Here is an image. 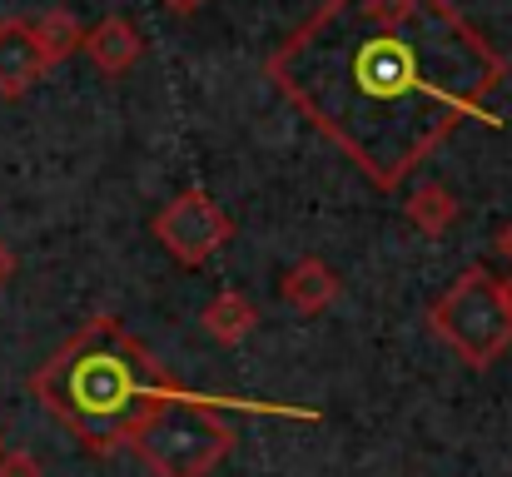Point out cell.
Returning <instances> with one entry per match:
<instances>
[{
    "instance_id": "1",
    "label": "cell",
    "mask_w": 512,
    "mask_h": 477,
    "mask_svg": "<svg viewBox=\"0 0 512 477\" xmlns=\"http://www.w3.org/2000/svg\"><path fill=\"white\" fill-rule=\"evenodd\" d=\"M274 90L378 189L463 125L498 130L508 60L453 0H324L274 55Z\"/></svg>"
},
{
    "instance_id": "2",
    "label": "cell",
    "mask_w": 512,
    "mask_h": 477,
    "mask_svg": "<svg viewBox=\"0 0 512 477\" xmlns=\"http://www.w3.org/2000/svg\"><path fill=\"white\" fill-rule=\"evenodd\" d=\"M30 393L90 453H120L179 383L115 314H90L30 373Z\"/></svg>"
},
{
    "instance_id": "3",
    "label": "cell",
    "mask_w": 512,
    "mask_h": 477,
    "mask_svg": "<svg viewBox=\"0 0 512 477\" xmlns=\"http://www.w3.org/2000/svg\"><path fill=\"white\" fill-rule=\"evenodd\" d=\"M224 408L239 413H279V418H319L314 408H284V403H244V398H204V393H170L145 413V423L130 433V453L155 477H209L234 453V428L224 423Z\"/></svg>"
},
{
    "instance_id": "4",
    "label": "cell",
    "mask_w": 512,
    "mask_h": 477,
    "mask_svg": "<svg viewBox=\"0 0 512 477\" xmlns=\"http://www.w3.org/2000/svg\"><path fill=\"white\" fill-rule=\"evenodd\" d=\"M428 328L468 363V368H493L512 348V323L498 294V279L483 264H468L428 309Z\"/></svg>"
},
{
    "instance_id": "5",
    "label": "cell",
    "mask_w": 512,
    "mask_h": 477,
    "mask_svg": "<svg viewBox=\"0 0 512 477\" xmlns=\"http://www.w3.org/2000/svg\"><path fill=\"white\" fill-rule=\"evenodd\" d=\"M150 234L165 244V254H170L174 264L199 269V264H209L234 239V219L204 189H184V194H174L170 204L150 219Z\"/></svg>"
},
{
    "instance_id": "6",
    "label": "cell",
    "mask_w": 512,
    "mask_h": 477,
    "mask_svg": "<svg viewBox=\"0 0 512 477\" xmlns=\"http://www.w3.org/2000/svg\"><path fill=\"white\" fill-rule=\"evenodd\" d=\"M40 75H45V55L35 45L30 20L5 15L0 20V100H25Z\"/></svg>"
},
{
    "instance_id": "7",
    "label": "cell",
    "mask_w": 512,
    "mask_h": 477,
    "mask_svg": "<svg viewBox=\"0 0 512 477\" xmlns=\"http://www.w3.org/2000/svg\"><path fill=\"white\" fill-rule=\"evenodd\" d=\"M80 50L90 55V65H95L100 75H125V70L140 65V55H145V35L135 30V20H125V15H105L100 25L85 30Z\"/></svg>"
},
{
    "instance_id": "8",
    "label": "cell",
    "mask_w": 512,
    "mask_h": 477,
    "mask_svg": "<svg viewBox=\"0 0 512 477\" xmlns=\"http://www.w3.org/2000/svg\"><path fill=\"white\" fill-rule=\"evenodd\" d=\"M343 294V279L324 264V259H314V254H304L289 274H284V284H279V299L294 309V314H324V309H334Z\"/></svg>"
},
{
    "instance_id": "9",
    "label": "cell",
    "mask_w": 512,
    "mask_h": 477,
    "mask_svg": "<svg viewBox=\"0 0 512 477\" xmlns=\"http://www.w3.org/2000/svg\"><path fill=\"white\" fill-rule=\"evenodd\" d=\"M204 333L214 338V343H224V348H239L254 328H259V309H254V299L249 294H239V289H224V294H214L209 304H204Z\"/></svg>"
},
{
    "instance_id": "10",
    "label": "cell",
    "mask_w": 512,
    "mask_h": 477,
    "mask_svg": "<svg viewBox=\"0 0 512 477\" xmlns=\"http://www.w3.org/2000/svg\"><path fill=\"white\" fill-rule=\"evenodd\" d=\"M403 214H408V224H413L423 239H443V234L458 224V199H453L448 184H418V189L408 194Z\"/></svg>"
},
{
    "instance_id": "11",
    "label": "cell",
    "mask_w": 512,
    "mask_h": 477,
    "mask_svg": "<svg viewBox=\"0 0 512 477\" xmlns=\"http://www.w3.org/2000/svg\"><path fill=\"white\" fill-rule=\"evenodd\" d=\"M30 30H35V45L45 55V70L50 65H65L80 50V40H85V25H80L75 10H45V15L30 20Z\"/></svg>"
},
{
    "instance_id": "12",
    "label": "cell",
    "mask_w": 512,
    "mask_h": 477,
    "mask_svg": "<svg viewBox=\"0 0 512 477\" xmlns=\"http://www.w3.org/2000/svg\"><path fill=\"white\" fill-rule=\"evenodd\" d=\"M0 477H45V468H40L35 453H25V448H5V453H0Z\"/></svg>"
},
{
    "instance_id": "13",
    "label": "cell",
    "mask_w": 512,
    "mask_h": 477,
    "mask_svg": "<svg viewBox=\"0 0 512 477\" xmlns=\"http://www.w3.org/2000/svg\"><path fill=\"white\" fill-rule=\"evenodd\" d=\"M10 279H15V249H10V244L0 239V289H5Z\"/></svg>"
},
{
    "instance_id": "14",
    "label": "cell",
    "mask_w": 512,
    "mask_h": 477,
    "mask_svg": "<svg viewBox=\"0 0 512 477\" xmlns=\"http://www.w3.org/2000/svg\"><path fill=\"white\" fill-rule=\"evenodd\" d=\"M165 10H174V15H194V10H204L209 0H160Z\"/></svg>"
},
{
    "instance_id": "15",
    "label": "cell",
    "mask_w": 512,
    "mask_h": 477,
    "mask_svg": "<svg viewBox=\"0 0 512 477\" xmlns=\"http://www.w3.org/2000/svg\"><path fill=\"white\" fill-rule=\"evenodd\" d=\"M493 249H498V254H503V259H508V264H512V219H508V224H503V229H498V239H493Z\"/></svg>"
},
{
    "instance_id": "16",
    "label": "cell",
    "mask_w": 512,
    "mask_h": 477,
    "mask_svg": "<svg viewBox=\"0 0 512 477\" xmlns=\"http://www.w3.org/2000/svg\"><path fill=\"white\" fill-rule=\"evenodd\" d=\"M498 294H503V309H508V323H512V274L498 279Z\"/></svg>"
},
{
    "instance_id": "17",
    "label": "cell",
    "mask_w": 512,
    "mask_h": 477,
    "mask_svg": "<svg viewBox=\"0 0 512 477\" xmlns=\"http://www.w3.org/2000/svg\"><path fill=\"white\" fill-rule=\"evenodd\" d=\"M0 453H5V438H0Z\"/></svg>"
}]
</instances>
